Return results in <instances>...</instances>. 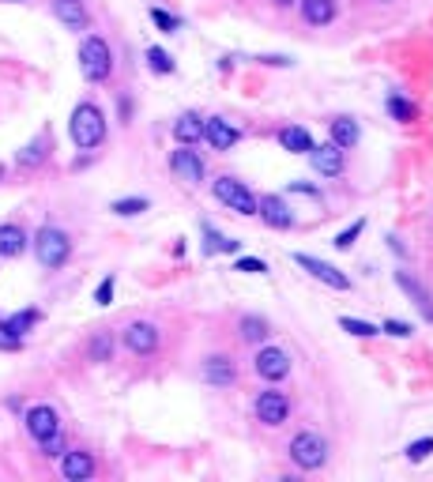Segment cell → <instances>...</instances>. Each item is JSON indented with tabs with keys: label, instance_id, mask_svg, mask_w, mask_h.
I'll use <instances>...</instances> for the list:
<instances>
[{
	"label": "cell",
	"instance_id": "cell-1",
	"mask_svg": "<svg viewBox=\"0 0 433 482\" xmlns=\"http://www.w3.org/2000/svg\"><path fill=\"white\" fill-rule=\"evenodd\" d=\"M68 136L80 151H94L106 140V113L94 102H80L68 117Z\"/></svg>",
	"mask_w": 433,
	"mask_h": 482
},
{
	"label": "cell",
	"instance_id": "cell-2",
	"mask_svg": "<svg viewBox=\"0 0 433 482\" xmlns=\"http://www.w3.org/2000/svg\"><path fill=\"white\" fill-rule=\"evenodd\" d=\"M80 72L87 83H106L113 72V53H110V42L99 38V35H87L80 42Z\"/></svg>",
	"mask_w": 433,
	"mask_h": 482
},
{
	"label": "cell",
	"instance_id": "cell-3",
	"mask_svg": "<svg viewBox=\"0 0 433 482\" xmlns=\"http://www.w3.org/2000/svg\"><path fill=\"white\" fill-rule=\"evenodd\" d=\"M34 257H38V264L46 268V271H57L68 264V257H72V237L64 234L61 226H42L38 234H34Z\"/></svg>",
	"mask_w": 433,
	"mask_h": 482
},
{
	"label": "cell",
	"instance_id": "cell-4",
	"mask_svg": "<svg viewBox=\"0 0 433 482\" xmlns=\"http://www.w3.org/2000/svg\"><path fill=\"white\" fill-rule=\"evenodd\" d=\"M290 459L301 467V471H317L328 464V441L320 433H298L290 441Z\"/></svg>",
	"mask_w": 433,
	"mask_h": 482
},
{
	"label": "cell",
	"instance_id": "cell-5",
	"mask_svg": "<svg viewBox=\"0 0 433 482\" xmlns=\"http://www.w3.org/2000/svg\"><path fill=\"white\" fill-rule=\"evenodd\" d=\"M211 192H215V200L226 204L230 211L245 215V218H249V215H256V196L249 192L237 178H219V181L211 185Z\"/></svg>",
	"mask_w": 433,
	"mask_h": 482
},
{
	"label": "cell",
	"instance_id": "cell-6",
	"mask_svg": "<svg viewBox=\"0 0 433 482\" xmlns=\"http://www.w3.org/2000/svg\"><path fill=\"white\" fill-rule=\"evenodd\" d=\"M23 426H27V433L42 445V441H49L53 433H61V414L53 411L49 403H34V407H27Z\"/></svg>",
	"mask_w": 433,
	"mask_h": 482
},
{
	"label": "cell",
	"instance_id": "cell-7",
	"mask_svg": "<svg viewBox=\"0 0 433 482\" xmlns=\"http://www.w3.org/2000/svg\"><path fill=\"white\" fill-rule=\"evenodd\" d=\"M290 366H294V362H290V354L283 347H260L256 350V362H253V369L264 381H283V377H290Z\"/></svg>",
	"mask_w": 433,
	"mask_h": 482
},
{
	"label": "cell",
	"instance_id": "cell-8",
	"mask_svg": "<svg viewBox=\"0 0 433 482\" xmlns=\"http://www.w3.org/2000/svg\"><path fill=\"white\" fill-rule=\"evenodd\" d=\"M256 419L264 426H283L290 419V400L283 396V392H275V388L260 392V396H256Z\"/></svg>",
	"mask_w": 433,
	"mask_h": 482
},
{
	"label": "cell",
	"instance_id": "cell-9",
	"mask_svg": "<svg viewBox=\"0 0 433 482\" xmlns=\"http://www.w3.org/2000/svg\"><path fill=\"white\" fill-rule=\"evenodd\" d=\"M298 268H306L313 279H320V283H328L332 290H351V276H343L339 268H332V264H324V260L317 257H309V253H298Z\"/></svg>",
	"mask_w": 433,
	"mask_h": 482
},
{
	"label": "cell",
	"instance_id": "cell-10",
	"mask_svg": "<svg viewBox=\"0 0 433 482\" xmlns=\"http://www.w3.org/2000/svg\"><path fill=\"white\" fill-rule=\"evenodd\" d=\"M309 162H313V170H317L320 173V178H339V173H343V147L339 144H332V140H328V144H313L309 147Z\"/></svg>",
	"mask_w": 433,
	"mask_h": 482
},
{
	"label": "cell",
	"instance_id": "cell-11",
	"mask_svg": "<svg viewBox=\"0 0 433 482\" xmlns=\"http://www.w3.org/2000/svg\"><path fill=\"white\" fill-rule=\"evenodd\" d=\"M125 347L132 354H155L158 350V328L151 321H132L125 328Z\"/></svg>",
	"mask_w": 433,
	"mask_h": 482
},
{
	"label": "cell",
	"instance_id": "cell-12",
	"mask_svg": "<svg viewBox=\"0 0 433 482\" xmlns=\"http://www.w3.org/2000/svg\"><path fill=\"white\" fill-rule=\"evenodd\" d=\"M256 215L264 218L268 226H275V230H290V226H294V211H290V204L283 200V196H260V200H256Z\"/></svg>",
	"mask_w": 433,
	"mask_h": 482
},
{
	"label": "cell",
	"instance_id": "cell-13",
	"mask_svg": "<svg viewBox=\"0 0 433 482\" xmlns=\"http://www.w3.org/2000/svg\"><path fill=\"white\" fill-rule=\"evenodd\" d=\"M170 170L181 173V178L192 181V185H200L203 173H208V166H203V159H200V151H189V144H181V147L170 155Z\"/></svg>",
	"mask_w": 433,
	"mask_h": 482
},
{
	"label": "cell",
	"instance_id": "cell-14",
	"mask_svg": "<svg viewBox=\"0 0 433 482\" xmlns=\"http://www.w3.org/2000/svg\"><path fill=\"white\" fill-rule=\"evenodd\" d=\"M61 475L68 482H87L94 475V456L83 452V448H64L61 456Z\"/></svg>",
	"mask_w": 433,
	"mask_h": 482
},
{
	"label": "cell",
	"instance_id": "cell-15",
	"mask_svg": "<svg viewBox=\"0 0 433 482\" xmlns=\"http://www.w3.org/2000/svg\"><path fill=\"white\" fill-rule=\"evenodd\" d=\"M203 140H208L215 151H230L237 140H241V132H237V125H230L226 117H208L203 121Z\"/></svg>",
	"mask_w": 433,
	"mask_h": 482
},
{
	"label": "cell",
	"instance_id": "cell-16",
	"mask_svg": "<svg viewBox=\"0 0 433 482\" xmlns=\"http://www.w3.org/2000/svg\"><path fill=\"white\" fill-rule=\"evenodd\" d=\"M234 377H237L234 358H226V354H211L208 362H203V381H208V385L226 388V385H234Z\"/></svg>",
	"mask_w": 433,
	"mask_h": 482
},
{
	"label": "cell",
	"instance_id": "cell-17",
	"mask_svg": "<svg viewBox=\"0 0 433 482\" xmlns=\"http://www.w3.org/2000/svg\"><path fill=\"white\" fill-rule=\"evenodd\" d=\"M396 283L410 294V302H415L418 309H422V316H426V321H433V298H429V290L422 287L415 276H407V271H396Z\"/></svg>",
	"mask_w": 433,
	"mask_h": 482
},
{
	"label": "cell",
	"instance_id": "cell-18",
	"mask_svg": "<svg viewBox=\"0 0 433 482\" xmlns=\"http://www.w3.org/2000/svg\"><path fill=\"white\" fill-rule=\"evenodd\" d=\"M53 16H57L68 30H83V27H87V8H83V0H53Z\"/></svg>",
	"mask_w": 433,
	"mask_h": 482
},
{
	"label": "cell",
	"instance_id": "cell-19",
	"mask_svg": "<svg viewBox=\"0 0 433 482\" xmlns=\"http://www.w3.org/2000/svg\"><path fill=\"white\" fill-rule=\"evenodd\" d=\"M27 253V234L15 223H0V257L15 260Z\"/></svg>",
	"mask_w": 433,
	"mask_h": 482
},
{
	"label": "cell",
	"instance_id": "cell-20",
	"mask_svg": "<svg viewBox=\"0 0 433 482\" xmlns=\"http://www.w3.org/2000/svg\"><path fill=\"white\" fill-rule=\"evenodd\" d=\"M173 140L177 144H200L203 140V117L200 113H181L173 121Z\"/></svg>",
	"mask_w": 433,
	"mask_h": 482
},
{
	"label": "cell",
	"instance_id": "cell-21",
	"mask_svg": "<svg viewBox=\"0 0 433 482\" xmlns=\"http://www.w3.org/2000/svg\"><path fill=\"white\" fill-rule=\"evenodd\" d=\"M301 19L309 27H328L335 19V0H301Z\"/></svg>",
	"mask_w": 433,
	"mask_h": 482
},
{
	"label": "cell",
	"instance_id": "cell-22",
	"mask_svg": "<svg viewBox=\"0 0 433 482\" xmlns=\"http://www.w3.org/2000/svg\"><path fill=\"white\" fill-rule=\"evenodd\" d=\"M46 155H49V136H38V140H30V144L19 151V170H34V166H42L46 162Z\"/></svg>",
	"mask_w": 433,
	"mask_h": 482
},
{
	"label": "cell",
	"instance_id": "cell-23",
	"mask_svg": "<svg viewBox=\"0 0 433 482\" xmlns=\"http://www.w3.org/2000/svg\"><path fill=\"white\" fill-rule=\"evenodd\" d=\"M358 125H354V121L351 117H335L332 121V144H339L343 151H351L354 144H358Z\"/></svg>",
	"mask_w": 433,
	"mask_h": 482
},
{
	"label": "cell",
	"instance_id": "cell-24",
	"mask_svg": "<svg viewBox=\"0 0 433 482\" xmlns=\"http://www.w3.org/2000/svg\"><path fill=\"white\" fill-rule=\"evenodd\" d=\"M279 144H283L287 151H294V155H309V147H313V136L306 132V128H298V125H290L279 132Z\"/></svg>",
	"mask_w": 433,
	"mask_h": 482
},
{
	"label": "cell",
	"instance_id": "cell-25",
	"mask_svg": "<svg viewBox=\"0 0 433 482\" xmlns=\"http://www.w3.org/2000/svg\"><path fill=\"white\" fill-rule=\"evenodd\" d=\"M237 332H241V339L245 343H253V347H260L268 339V321L264 316H241V324H237Z\"/></svg>",
	"mask_w": 433,
	"mask_h": 482
},
{
	"label": "cell",
	"instance_id": "cell-26",
	"mask_svg": "<svg viewBox=\"0 0 433 482\" xmlns=\"http://www.w3.org/2000/svg\"><path fill=\"white\" fill-rule=\"evenodd\" d=\"M87 354H91V362H110V358H113V335H110V332L91 335V343H87Z\"/></svg>",
	"mask_w": 433,
	"mask_h": 482
},
{
	"label": "cell",
	"instance_id": "cell-27",
	"mask_svg": "<svg viewBox=\"0 0 433 482\" xmlns=\"http://www.w3.org/2000/svg\"><path fill=\"white\" fill-rule=\"evenodd\" d=\"M388 113L407 125V121H415V117H418V106L410 102V98H403V94H392V98H388Z\"/></svg>",
	"mask_w": 433,
	"mask_h": 482
},
{
	"label": "cell",
	"instance_id": "cell-28",
	"mask_svg": "<svg viewBox=\"0 0 433 482\" xmlns=\"http://www.w3.org/2000/svg\"><path fill=\"white\" fill-rule=\"evenodd\" d=\"M38 321H42V313H38V309H23V313H12L4 324L12 328L15 335H27V332H30V328H34Z\"/></svg>",
	"mask_w": 433,
	"mask_h": 482
},
{
	"label": "cell",
	"instance_id": "cell-29",
	"mask_svg": "<svg viewBox=\"0 0 433 482\" xmlns=\"http://www.w3.org/2000/svg\"><path fill=\"white\" fill-rule=\"evenodd\" d=\"M200 230L208 234V249H211V253H237V241L222 237V234H219V230H215L211 223H200Z\"/></svg>",
	"mask_w": 433,
	"mask_h": 482
},
{
	"label": "cell",
	"instance_id": "cell-30",
	"mask_svg": "<svg viewBox=\"0 0 433 482\" xmlns=\"http://www.w3.org/2000/svg\"><path fill=\"white\" fill-rule=\"evenodd\" d=\"M339 328H343V332H351V335H358V339H370V335L381 332L377 324H370V321H354V316H339Z\"/></svg>",
	"mask_w": 433,
	"mask_h": 482
},
{
	"label": "cell",
	"instance_id": "cell-31",
	"mask_svg": "<svg viewBox=\"0 0 433 482\" xmlns=\"http://www.w3.org/2000/svg\"><path fill=\"white\" fill-rule=\"evenodd\" d=\"M147 64H151V72H158V75H170L173 72V61H170V53L162 49V46H151L147 49Z\"/></svg>",
	"mask_w": 433,
	"mask_h": 482
},
{
	"label": "cell",
	"instance_id": "cell-32",
	"mask_svg": "<svg viewBox=\"0 0 433 482\" xmlns=\"http://www.w3.org/2000/svg\"><path fill=\"white\" fill-rule=\"evenodd\" d=\"M110 211H117V215H139V211H147V200H144V196H128V200H113V204H110Z\"/></svg>",
	"mask_w": 433,
	"mask_h": 482
},
{
	"label": "cell",
	"instance_id": "cell-33",
	"mask_svg": "<svg viewBox=\"0 0 433 482\" xmlns=\"http://www.w3.org/2000/svg\"><path fill=\"white\" fill-rule=\"evenodd\" d=\"M429 452H433V437H422V441L407 445V459H410V464H422Z\"/></svg>",
	"mask_w": 433,
	"mask_h": 482
},
{
	"label": "cell",
	"instance_id": "cell-34",
	"mask_svg": "<svg viewBox=\"0 0 433 482\" xmlns=\"http://www.w3.org/2000/svg\"><path fill=\"white\" fill-rule=\"evenodd\" d=\"M151 19H155V27H158V30H166V35H173V30L181 27V19H177V16H170V12H162V8H151Z\"/></svg>",
	"mask_w": 433,
	"mask_h": 482
},
{
	"label": "cell",
	"instance_id": "cell-35",
	"mask_svg": "<svg viewBox=\"0 0 433 482\" xmlns=\"http://www.w3.org/2000/svg\"><path fill=\"white\" fill-rule=\"evenodd\" d=\"M362 226H365V223H362V218H358V223H354V226H346V230H343V234H339V237H335V249H343V253H346V249H351V245H354V241H358V234H362Z\"/></svg>",
	"mask_w": 433,
	"mask_h": 482
},
{
	"label": "cell",
	"instance_id": "cell-36",
	"mask_svg": "<svg viewBox=\"0 0 433 482\" xmlns=\"http://www.w3.org/2000/svg\"><path fill=\"white\" fill-rule=\"evenodd\" d=\"M19 347H23V335H15L12 328L0 321V350H19Z\"/></svg>",
	"mask_w": 433,
	"mask_h": 482
},
{
	"label": "cell",
	"instance_id": "cell-37",
	"mask_svg": "<svg viewBox=\"0 0 433 482\" xmlns=\"http://www.w3.org/2000/svg\"><path fill=\"white\" fill-rule=\"evenodd\" d=\"M234 268L245 271V276H264V271H268V264H264V260H256V257H241Z\"/></svg>",
	"mask_w": 433,
	"mask_h": 482
},
{
	"label": "cell",
	"instance_id": "cell-38",
	"mask_svg": "<svg viewBox=\"0 0 433 482\" xmlns=\"http://www.w3.org/2000/svg\"><path fill=\"white\" fill-rule=\"evenodd\" d=\"M94 302H99V305H110V302H113V276H106V279L99 283V290H94Z\"/></svg>",
	"mask_w": 433,
	"mask_h": 482
},
{
	"label": "cell",
	"instance_id": "cell-39",
	"mask_svg": "<svg viewBox=\"0 0 433 482\" xmlns=\"http://www.w3.org/2000/svg\"><path fill=\"white\" fill-rule=\"evenodd\" d=\"M42 452H46L49 459H57V456H64V437H61V433H53L49 441H42Z\"/></svg>",
	"mask_w": 433,
	"mask_h": 482
},
{
	"label": "cell",
	"instance_id": "cell-40",
	"mask_svg": "<svg viewBox=\"0 0 433 482\" xmlns=\"http://www.w3.org/2000/svg\"><path fill=\"white\" fill-rule=\"evenodd\" d=\"M381 332L396 335V339H407L410 332H415V328H410V324H403V321H384V324H381Z\"/></svg>",
	"mask_w": 433,
	"mask_h": 482
},
{
	"label": "cell",
	"instance_id": "cell-41",
	"mask_svg": "<svg viewBox=\"0 0 433 482\" xmlns=\"http://www.w3.org/2000/svg\"><path fill=\"white\" fill-rule=\"evenodd\" d=\"M272 4H279V8H290V4H294V0H272Z\"/></svg>",
	"mask_w": 433,
	"mask_h": 482
}]
</instances>
